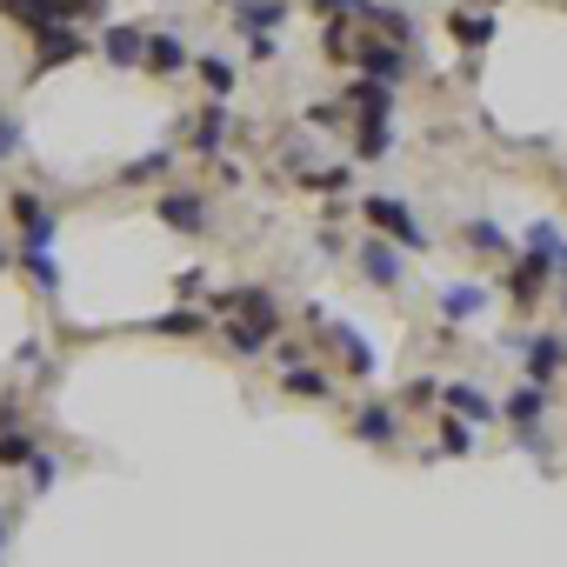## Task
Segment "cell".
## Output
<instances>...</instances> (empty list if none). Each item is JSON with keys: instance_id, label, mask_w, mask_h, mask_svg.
Listing matches in <instances>:
<instances>
[{"instance_id": "cell-6", "label": "cell", "mask_w": 567, "mask_h": 567, "mask_svg": "<svg viewBox=\"0 0 567 567\" xmlns=\"http://www.w3.org/2000/svg\"><path fill=\"white\" fill-rule=\"evenodd\" d=\"M141 61H147V68H154V74H174V68H181V61H187V48H181V41H174V34H154V41H147V48H141Z\"/></svg>"}, {"instance_id": "cell-8", "label": "cell", "mask_w": 567, "mask_h": 567, "mask_svg": "<svg viewBox=\"0 0 567 567\" xmlns=\"http://www.w3.org/2000/svg\"><path fill=\"white\" fill-rule=\"evenodd\" d=\"M354 107H361V121H388V107H394V94H388L381 81H361V87H354Z\"/></svg>"}, {"instance_id": "cell-5", "label": "cell", "mask_w": 567, "mask_h": 567, "mask_svg": "<svg viewBox=\"0 0 567 567\" xmlns=\"http://www.w3.org/2000/svg\"><path fill=\"white\" fill-rule=\"evenodd\" d=\"M361 274H368V280H381V288H394V280H401V260H394V247L368 240V247H361Z\"/></svg>"}, {"instance_id": "cell-24", "label": "cell", "mask_w": 567, "mask_h": 567, "mask_svg": "<svg viewBox=\"0 0 567 567\" xmlns=\"http://www.w3.org/2000/svg\"><path fill=\"white\" fill-rule=\"evenodd\" d=\"M28 461V434H0V467H21Z\"/></svg>"}, {"instance_id": "cell-16", "label": "cell", "mask_w": 567, "mask_h": 567, "mask_svg": "<svg viewBox=\"0 0 567 567\" xmlns=\"http://www.w3.org/2000/svg\"><path fill=\"white\" fill-rule=\"evenodd\" d=\"M527 368H534V381H547V374L560 368V341H547V334H540V341L527 348Z\"/></svg>"}, {"instance_id": "cell-2", "label": "cell", "mask_w": 567, "mask_h": 567, "mask_svg": "<svg viewBox=\"0 0 567 567\" xmlns=\"http://www.w3.org/2000/svg\"><path fill=\"white\" fill-rule=\"evenodd\" d=\"M0 14H8V21H21V28H61L68 14H74V0H0Z\"/></svg>"}, {"instance_id": "cell-12", "label": "cell", "mask_w": 567, "mask_h": 567, "mask_svg": "<svg viewBox=\"0 0 567 567\" xmlns=\"http://www.w3.org/2000/svg\"><path fill=\"white\" fill-rule=\"evenodd\" d=\"M441 308H447V321H474V315L487 308V295H481V288H447Z\"/></svg>"}, {"instance_id": "cell-11", "label": "cell", "mask_w": 567, "mask_h": 567, "mask_svg": "<svg viewBox=\"0 0 567 567\" xmlns=\"http://www.w3.org/2000/svg\"><path fill=\"white\" fill-rule=\"evenodd\" d=\"M361 68H368L374 81H394V74H401V54H394V48H374V41H361Z\"/></svg>"}, {"instance_id": "cell-19", "label": "cell", "mask_w": 567, "mask_h": 567, "mask_svg": "<svg viewBox=\"0 0 567 567\" xmlns=\"http://www.w3.org/2000/svg\"><path fill=\"white\" fill-rule=\"evenodd\" d=\"M28 274L41 280V288H61V267H54V254H48V247H28Z\"/></svg>"}, {"instance_id": "cell-9", "label": "cell", "mask_w": 567, "mask_h": 567, "mask_svg": "<svg viewBox=\"0 0 567 567\" xmlns=\"http://www.w3.org/2000/svg\"><path fill=\"white\" fill-rule=\"evenodd\" d=\"M240 28H247V41L267 34V28H280V0H247V8H240Z\"/></svg>"}, {"instance_id": "cell-4", "label": "cell", "mask_w": 567, "mask_h": 567, "mask_svg": "<svg viewBox=\"0 0 567 567\" xmlns=\"http://www.w3.org/2000/svg\"><path fill=\"white\" fill-rule=\"evenodd\" d=\"M87 41L74 34V28H41V48H34V68H61V61H74Z\"/></svg>"}, {"instance_id": "cell-3", "label": "cell", "mask_w": 567, "mask_h": 567, "mask_svg": "<svg viewBox=\"0 0 567 567\" xmlns=\"http://www.w3.org/2000/svg\"><path fill=\"white\" fill-rule=\"evenodd\" d=\"M161 220L181 227V234H200V227H207V200L187 194V187H181V194H161Z\"/></svg>"}, {"instance_id": "cell-17", "label": "cell", "mask_w": 567, "mask_h": 567, "mask_svg": "<svg viewBox=\"0 0 567 567\" xmlns=\"http://www.w3.org/2000/svg\"><path fill=\"white\" fill-rule=\"evenodd\" d=\"M288 394H315V401H321V394H328V374L295 361V368H288Z\"/></svg>"}, {"instance_id": "cell-23", "label": "cell", "mask_w": 567, "mask_h": 567, "mask_svg": "<svg viewBox=\"0 0 567 567\" xmlns=\"http://www.w3.org/2000/svg\"><path fill=\"white\" fill-rule=\"evenodd\" d=\"M227 341H234L240 354H260V341H267V334H260L254 321H240V328H227Z\"/></svg>"}, {"instance_id": "cell-1", "label": "cell", "mask_w": 567, "mask_h": 567, "mask_svg": "<svg viewBox=\"0 0 567 567\" xmlns=\"http://www.w3.org/2000/svg\"><path fill=\"white\" fill-rule=\"evenodd\" d=\"M368 220H374V227H388V234H394L401 247H427L421 220H414V214H408V207H401L394 194H368Z\"/></svg>"}, {"instance_id": "cell-25", "label": "cell", "mask_w": 567, "mask_h": 567, "mask_svg": "<svg viewBox=\"0 0 567 567\" xmlns=\"http://www.w3.org/2000/svg\"><path fill=\"white\" fill-rule=\"evenodd\" d=\"M467 240H474V247H481V254H501V234H494V227H487V220H474V227H467Z\"/></svg>"}, {"instance_id": "cell-13", "label": "cell", "mask_w": 567, "mask_h": 567, "mask_svg": "<svg viewBox=\"0 0 567 567\" xmlns=\"http://www.w3.org/2000/svg\"><path fill=\"white\" fill-rule=\"evenodd\" d=\"M354 434H361V441H388V434H394V414H388V408H361V414H354Z\"/></svg>"}, {"instance_id": "cell-10", "label": "cell", "mask_w": 567, "mask_h": 567, "mask_svg": "<svg viewBox=\"0 0 567 567\" xmlns=\"http://www.w3.org/2000/svg\"><path fill=\"white\" fill-rule=\"evenodd\" d=\"M141 48H147V41H141V28H107V61H121V68H127V61H141Z\"/></svg>"}, {"instance_id": "cell-27", "label": "cell", "mask_w": 567, "mask_h": 567, "mask_svg": "<svg viewBox=\"0 0 567 567\" xmlns=\"http://www.w3.org/2000/svg\"><path fill=\"white\" fill-rule=\"evenodd\" d=\"M0 267H8V247H0Z\"/></svg>"}, {"instance_id": "cell-20", "label": "cell", "mask_w": 567, "mask_h": 567, "mask_svg": "<svg viewBox=\"0 0 567 567\" xmlns=\"http://www.w3.org/2000/svg\"><path fill=\"white\" fill-rule=\"evenodd\" d=\"M200 81H207V94H227V87H234V68H227L220 54H207V61H200Z\"/></svg>"}, {"instance_id": "cell-26", "label": "cell", "mask_w": 567, "mask_h": 567, "mask_svg": "<svg viewBox=\"0 0 567 567\" xmlns=\"http://www.w3.org/2000/svg\"><path fill=\"white\" fill-rule=\"evenodd\" d=\"M14 147H21V127H14V121H0V154H14Z\"/></svg>"}, {"instance_id": "cell-7", "label": "cell", "mask_w": 567, "mask_h": 567, "mask_svg": "<svg viewBox=\"0 0 567 567\" xmlns=\"http://www.w3.org/2000/svg\"><path fill=\"white\" fill-rule=\"evenodd\" d=\"M447 408H454L461 421H494V401H487L481 388H447Z\"/></svg>"}, {"instance_id": "cell-21", "label": "cell", "mask_w": 567, "mask_h": 567, "mask_svg": "<svg viewBox=\"0 0 567 567\" xmlns=\"http://www.w3.org/2000/svg\"><path fill=\"white\" fill-rule=\"evenodd\" d=\"M220 134H227V121H220V114H200V127H194V147H200V154H220Z\"/></svg>"}, {"instance_id": "cell-18", "label": "cell", "mask_w": 567, "mask_h": 567, "mask_svg": "<svg viewBox=\"0 0 567 567\" xmlns=\"http://www.w3.org/2000/svg\"><path fill=\"white\" fill-rule=\"evenodd\" d=\"M540 408H547V394H540V388H520V394L507 401V414H514L520 427H534V421H540Z\"/></svg>"}, {"instance_id": "cell-15", "label": "cell", "mask_w": 567, "mask_h": 567, "mask_svg": "<svg viewBox=\"0 0 567 567\" xmlns=\"http://www.w3.org/2000/svg\"><path fill=\"white\" fill-rule=\"evenodd\" d=\"M361 161H381L388 154V121H361V141H354Z\"/></svg>"}, {"instance_id": "cell-14", "label": "cell", "mask_w": 567, "mask_h": 567, "mask_svg": "<svg viewBox=\"0 0 567 567\" xmlns=\"http://www.w3.org/2000/svg\"><path fill=\"white\" fill-rule=\"evenodd\" d=\"M487 34H494V21H487V14H454V41H461V48H481Z\"/></svg>"}, {"instance_id": "cell-22", "label": "cell", "mask_w": 567, "mask_h": 567, "mask_svg": "<svg viewBox=\"0 0 567 567\" xmlns=\"http://www.w3.org/2000/svg\"><path fill=\"white\" fill-rule=\"evenodd\" d=\"M341 348H348V368H361V374L374 368V348H368V341H361L354 328H341Z\"/></svg>"}]
</instances>
